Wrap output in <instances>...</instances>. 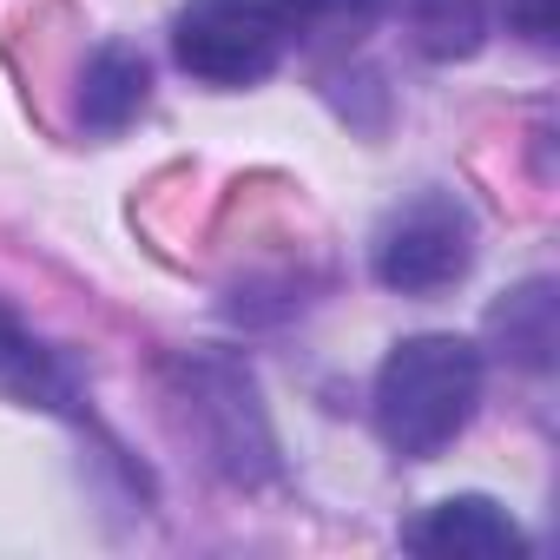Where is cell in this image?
I'll use <instances>...</instances> for the list:
<instances>
[{"label": "cell", "mask_w": 560, "mask_h": 560, "mask_svg": "<svg viewBox=\"0 0 560 560\" xmlns=\"http://www.w3.org/2000/svg\"><path fill=\"white\" fill-rule=\"evenodd\" d=\"M481 350L468 337H409L376 370V429L402 462L442 455L481 402Z\"/></svg>", "instance_id": "1"}, {"label": "cell", "mask_w": 560, "mask_h": 560, "mask_svg": "<svg viewBox=\"0 0 560 560\" xmlns=\"http://www.w3.org/2000/svg\"><path fill=\"white\" fill-rule=\"evenodd\" d=\"M172 396L185 409V429L191 442L205 448V462L224 475V481H264L277 468V442H270V422H264V402H257V383L237 357L224 350H198L172 370Z\"/></svg>", "instance_id": "2"}, {"label": "cell", "mask_w": 560, "mask_h": 560, "mask_svg": "<svg viewBox=\"0 0 560 560\" xmlns=\"http://www.w3.org/2000/svg\"><path fill=\"white\" fill-rule=\"evenodd\" d=\"M475 264V211L455 191H416L396 205L370 244V270L383 291L402 298H442Z\"/></svg>", "instance_id": "3"}, {"label": "cell", "mask_w": 560, "mask_h": 560, "mask_svg": "<svg viewBox=\"0 0 560 560\" xmlns=\"http://www.w3.org/2000/svg\"><path fill=\"white\" fill-rule=\"evenodd\" d=\"M284 47H291V27L277 14V0H191L172 21V60L218 93L270 80Z\"/></svg>", "instance_id": "4"}, {"label": "cell", "mask_w": 560, "mask_h": 560, "mask_svg": "<svg viewBox=\"0 0 560 560\" xmlns=\"http://www.w3.org/2000/svg\"><path fill=\"white\" fill-rule=\"evenodd\" d=\"M409 553H435V560H521L527 534L514 527V514L488 494H448L435 501L422 521L402 527Z\"/></svg>", "instance_id": "5"}, {"label": "cell", "mask_w": 560, "mask_h": 560, "mask_svg": "<svg viewBox=\"0 0 560 560\" xmlns=\"http://www.w3.org/2000/svg\"><path fill=\"white\" fill-rule=\"evenodd\" d=\"M145 100H152V67H145L139 47L113 40L86 60V80H80V126L86 132H100V139L126 132L145 113Z\"/></svg>", "instance_id": "6"}, {"label": "cell", "mask_w": 560, "mask_h": 560, "mask_svg": "<svg viewBox=\"0 0 560 560\" xmlns=\"http://www.w3.org/2000/svg\"><path fill=\"white\" fill-rule=\"evenodd\" d=\"M396 21L422 60H475L488 40V0H396Z\"/></svg>", "instance_id": "7"}, {"label": "cell", "mask_w": 560, "mask_h": 560, "mask_svg": "<svg viewBox=\"0 0 560 560\" xmlns=\"http://www.w3.org/2000/svg\"><path fill=\"white\" fill-rule=\"evenodd\" d=\"M0 389L21 396V402H40V409H73V383L67 370L54 363V350H40L8 311H0Z\"/></svg>", "instance_id": "8"}, {"label": "cell", "mask_w": 560, "mask_h": 560, "mask_svg": "<svg viewBox=\"0 0 560 560\" xmlns=\"http://www.w3.org/2000/svg\"><path fill=\"white\" fill-rule=\"evenodd\" d=\"M488 330L501 337V350H508L521 370H547V363H553V284H547V277L521 284L508 304H494Z\"/></svg>", "instance_id": "9"}, {"label": "cell", "mask_w": 560, "mask_h": 560, "mask_svg": "<svg viewBox=\"0 0 560 560\" xmlns=\"http://www.w3.org/2000/svg\"><path fill=\"white\" fill-rule=\"evenodd\" d=\"M383 0H277L291 40H350L376 21Z\"/></svg>", "instance_id": "10"}, {"label": "cell", "mask_w": 560, "mask_h": 560, "mask_svg": "<svg viewBox=\"0 0 560 560\" xmlns=\"http://www.w3.org/2000/svg\"><path fill=\"white\" fill-rule=\"evenodd\" d=\"M501 8H508V27L527 40V47H553V0H501Z\"/></svg>", "instance_id": "11"}]
</instances>
